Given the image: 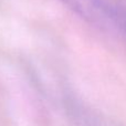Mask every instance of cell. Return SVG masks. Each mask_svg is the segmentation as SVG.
I'll use <instances>...</instances> for the list:
<instances>
[{
	"label": "cell",
	"instance_id": "cell-1",
	"mask_svg": "<svg viewBox=\"0 0 126 126\" xmlns=\"http://www.w3.org/2000/svg\"><path fill=\"white\" fill-rule=\"evenodd\" d=\"M90 27L126 40V7L109 0H59Z\"/></svg>",
	"mask_w": 126,
	"mask_h": 126
},
{
	"label": "cell",
	"instance_id": "cell-2",
	"mask_svg": "<svg viewBox=\"0 0 126 126\" xmlns=\"http://www.w3.org/2000/svg\"><path fill=\"white\" fill-rule=\"evenodd\" d=\"M62 104L67 118L74 126H124L115 118L85 103L71 91H64Z\"/></svg>",
	"mask_w": 126,
	"mask_h": 126
}]
</instances>
